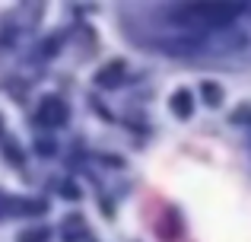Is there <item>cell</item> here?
<instances>
[{"label":"cell","mask_w":251,"mask_h":242,"mask_svg":"<svg viewBox=\"0 0 251 242\" xmlns=\"http://www.w3.org/2000/svg\"><path fill=\"white\" fill-rule=\"evenodd\" d=\"M35 118L42 124H48V128H61V124L70 118V108H67V102H64L61 96H45Z\"/></svg>","instance_id":"1"},{"label":"cell","mask_w":251,"mask_h":242,"mask_svg":"<svg viewBox=\"0 0 251 242\" xmlns=\"http://www.w3.org/2000/svg\"><path fill=\"white\" fill-rule=\"evenodd\" d=\"M121 83H124V61H108L105 67H99L96 86H102V89H118Z\"/></svg>","instance_id":"2"},{"label":"cell","mask_w":251,"mask_h":242,"mask_svg":"<svg viewBox=\"0 0 251 242\" xmlns=\"http://www.w3.org/2000/svg\"><path fill=\"white\" fill-rule=\"evenodd\" d=\"M172 112H175V118H191V112H194V96H191L188 89H178V93L172 96Z\"/></svg>","instance_id":"3"},{"label":"cell","mask_w":251,"mask_h":242,"mask_svg":"<svg viewBox=\"0 0 251 242\" xmlns=\"http://www.w3.org/2000/svg\"><path fill=\"white\" fill-rule=\"evenodd\" d=\"M153 226H156V233H159L162 239H175L178 233H181V223H178V214L175 211H166V217L156 220Z\"/></svg>","instance_id":"4"},{"label":"cell","mask_w":251,"mask_h":242,"mask_svg":"<svg viewBox=\"0 0 251 242\" xmlns=\"http://www.w3.org/2000/svg\"><path fill=\"white\" fill-rule=\"evenodd\" d=\"M201 99L207 102L210 108H220V106H223V89H220V83L203 80V83H201Z\"/></svg>","instance_id":"5"},{"label":"cell","mask_w":251,"mask_h":242,"mask_svg":"<svg viewBox=\"0 0 251 242\" xmlns=\"http://www.w3.org/2000/svg\"><path fill=\"white\" fill-rule=\"evenodd\" d=\"M86 236H89V230H86L83 217H67V223H64V242H76Z\"/></svg>","instance_id":"6"},{"label":"cell","mask_w":251,"mask_h":242,"mask_svg":"<svg viewBox=\"0 0 251 242\" xmlns=\"http://www.w3.org/2000/svg\"><path fill=\"white\" fill-rule=\"evenodd\" d=\"M48 226H35V230H23L19 233V242H48Z\"/></svg>","instance_id":"7"},{"label":"cell","mask_w":251,"mask_h":242,"mask_svg":"<svg viewBox=\"0 0 251 242\" xmlns=\"http://www.w3.org/2000/svg\"><path fill=\"white\" fill-rule=\"evenodd\" d=\"M38 153L51 156V153H54V140H38Z\"/></svg>","instance_id":"8"},{"label":"cell","mask_w":251,"mask_h":242,"mask_svg":"<svg viewBox=\"0 0 251 242\" xmlns=\"http://www.w3.org/2000/svg\"><path fill=\"white\" fill-rule=\"evenodd\" d=\"M64 198H80V188L76 185H64Z\"/></svg>","instance_id":"9"}]
</instances>
